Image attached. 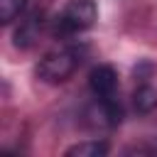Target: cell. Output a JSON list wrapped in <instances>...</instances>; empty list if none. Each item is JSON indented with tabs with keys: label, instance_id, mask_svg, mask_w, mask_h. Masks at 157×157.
<instances>
[{
	"label": "cell",
	"instance_id": "277c9868",
	"mask_svg": "<svg viewBox=\"0 0 157 157\" xmlns=\"http://www.w3.org/2000/svg\"><path fill=\"white\" fill-rule=\"evenodd\" d=\"M108 142L103 140H83V142H76L71 145L64 155L66 157H105L108 155Z\"/></svg>",
	"mask_w": 157,
	"mask_h": 157
},
{
	"label": "cell",
	"instance_id": "3957f363",
	"mask_svg": "<svg viewBox=\"0 0 157 157\" xmlns=\"http://www.w3.org/2000/svg\"><path fill=\"white\" fill-rule=\"evenodd\" d=\"M88 86H91L96 98H115V91H118V74H115V69L108 66V64L96 66L88 74Z\"/></svg>",
	"mask_w": 157,
	"mask_h": 157
},
{
	"label": "cell",
	"instance_id": "7a4b0ae2",
	"mask_svg": "<svg viewBox=\"0 0 157 157\" xmlns=\"http://www.w3.org/2000/svg\"><path fill=\"white\" fill-rule=\"evenodd\" d=\"M78 64H81V52L76 47H64V49L49 52L39 61L37 74L47 83H64V81H69L74 76V71L78 69Z\"/></svg>",
	"mask_w": 157,
	"mask_h": 157
},
{
	"label": "cell",
	"instance_id": "6da1fadb",
	"mask_svg": "<svg viewBox=\"0 0 157 157\" xmlns=\"http://www.w3.org/2000/svg\"><path fill=\"white\" fill-rule=\"evenodd\" d=\"M96 20H98V7L93 0H69L54 20V34L71 37V34L86 32L96 25Z\"/></svg>",
	"mask_w": 157,
	"mask_h": 157
},
{
	"label": "cell",
	"instance_id": "52a82bcc",
	"mask_svg": "<svg viewBox=\"0 0 157 157\" xmlns=\"http://www.w3.org/2000/svg\"><path fill=\"white\" fill-rule=\"evenodd\" d=\"M25 7H27V0H0V22L10 25L25 12Z\"/></svg>",
	"mask_w": 157,
	"mask_h": 157
},
{
	"label": "cell",
	"instance_id": "8992f818",
	"mask_svg": "<svg viewBox=\"0 0 157 157\" xmlns=\"http://www.w3.org/2000/svg\"><path fill=\"white\" fill-rule=\"evenodd\" d=\"M39 29H42V20H39L37 15L29 17V20H25V22L20 25V29L15 32V44L22 47V49L32 47V44L39 39Z\"/></svg>",
	"mask_w": 157,
	"mask_h": 157
},
{
	"label": "cell",
	"instance_id": "5b68a950",
	"mask_svg": "<svg viewBox=\"0 0 157 157\" xmlns=\"http://www.w3.org/2000/svg\"><path fill=\"white\" fill-rule=\"evenodd\" d=\"M132 103H135V110L142 113V115L155 113L157 110V88L150 86V83L137 86V91L132 93Z\"/></svg>",
	"mask_w": 157,
	"mask_h": 157
}]
</instances>
